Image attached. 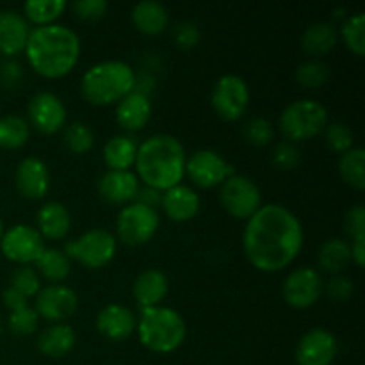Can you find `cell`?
<instances>
[{"mask_svg":"<svg viewBox=\"0 0 365 365\" xmlns=\"http://www.w3.org/2000/svg\"><path fill=\"white\" fill-rule=\"evenodd\" d=\"M303 246L298 216L278 203L262 205L248 221L242 248L248 262L264 273H277L294 262Z\"/></svg>","mask_w":365,"mask_h":365,"instance_id":"cell-1","label":"cell"},{"mask_svg":"<svg viewBox=\"0 0 365 365\" xmlns=\"http://www.w3.org/2000/svg\"><path fill=\"white\" fill-rule=\"evenodd\" d=\"M24 52L36 73L61 78L73 70L81 57V38L66 25H41L31 31Z\"/></svg>","mask_w":365,"mask_h":365,"instance_id":"cell-2","label":"cell"},{"mask_svg":"<svg viewBox=\"0 0 365 365\" xmlns=\"http://www.w3.org/2000/svg\"><path fill=\"white\" fill-rule=\"evenodd\" d=\"M185 150L175 135L155 134L138 146L135 177L148 187L164 192L182 182L185 175Z\"/></svg>","mask_w":365,"mask_h":365,"instance_id":"cell-3","label":"cell"},{"mask_svg":"<svg viewBox=\"0 0 365 365\" xmlns=\"http://www.w3.org/2000/svg\"><path fill=\"white\" fill-rule=\"evenodd\" d=\"M134 68L123 61H102L86 70L81 81V93L91 106H110L134 91Z\"/></svg>","mask_w":365,"mask_h":365,"instance_id":"cell-4","label":"cell"},{"mask_svg":"<svg viewBox=\"0 0 365 365\" xmlns=\"http://www.w3.org/2000/svg\"><path fill=\"white\" fill-rule=\"evenodd\" d=\"M135 330H138L141 344L150 351L160 353V355L177 351L184 344L185 334H187L185 321L180 312L160 305L143 310Z\"/></svg>","mask_w":365,"mask_h":365,"instance_id":"cell-5","label":"cell"},{"mask_svg":"<svg viewBox=\"0 0 365 365\" xmlns=\"http://www.w3.org/2000/svg\"><path fill=\"white\" fill-rule=\"evenodd\" d=\"M278 125L287 141H307L324 130L328 125V110L317 100H294L282 110Z\"/></svg>","mask_w":365,"mask_h":365,"instance_id":"cell-6","label":"cell"},{"mask_svg":"<svg viewBox=\"0 0 365 365\" xmlns=\"http://www.w3.org/2000/svg\"><path fill=\"white\" fill-rule=\"evenodd\" d=\"M70 260H77L89 269L106 267L118 252L116 237L109 230L93 228L78 239L66 242L63 250Z\"/></svg>","mask_w":365,"mask_h":365,"instance_id":"cell-7","label":"cell"},{"mask_svg":"<svg viewBox=\"0 0 365 365\" xmlns=\"http://www.w3.org/2000/svg\"><path fill=\"white\" fill-rule=\"evenodd\" d=\"M159 227V212L135 202L125 205L116 217V234L127 246L146 245L155 237Z\"/></svg>","mask_w":365,"mask_h":365,"instance_id":"cell-8","label":"cell"},{"mask_svg":"<svg viewBox=\"0 0 365 365\" xmlns=\"http://www.w3.org/2000/svg\"><path fill=\"white\" fill-rule=\"evenodd\" d=\"M220 200L223 209L235 220L248 221L262 207V192L255 182L237 173L221 184Z\"/></svg>","mask_w":365,"mask_h":365,"instance_id":"cell-9","label":"cell"},{"mask_svg":"<svg viewBox=\"0 0 365 365\" xmlns=\"http://www.w3.org/2000/svg\"><path fill=\"white\" fill-rule=\"evenodd\" d=\"M214 110L227 121H237L250 106V88L245 78L228 73L217 78L210 96Z\"/></svg>","mask_w":365,"mask_h":365,"instance_id":"cell-10","label":"cell"},{"mask_svg":"<svg viewBox=\"0 0 365 365\" xmlns=\"http://www.w3.org/2000/svg\"><path fill=\"white\" fill-rule=\"evenodd\" d=\"M185 175L200 189H210L235 175V168L214 150H198L185 160Z\"/></svg>","mask_w":365,"mask_h":365,"instance_id":"cell-11","label":"cell"},{"mask_svg":"<svg viewBox=\"0 0 365 365\" xmlns=\"http://www.w3.org/2000/svg\"><path fill=\"white\" fill-rule=\"evenodd\" d=\"M45 248L46 246L39 232L29 225H14L9 230L4 232L2 241H0L4 257L20 266L36 262Z\"/></svg>","mask_w":365,"mask_h":365,"instance_id":"cell-12","label":"cell"},{"mask_svg":"<svg viewBox=\"0 0 365 365\" xmlns=\"http://www.w3.org/2000/svg\"><path fill=\"white\" fill-rule=\"evenodd\" d=\"M323 277L314 267H298L287 274L282 287L285 303L292 309H309L323 294Z\"/></svg>","mask_w":365,"mask_h":365,"instance_id":"cell-13","label":"cell"},{"mask_svg":"<svg viewBox=\"0 0 365 365\" xmlns=\"http://www.w3.org/2000/svg\"><path fill=\"white\" fill-rule=\"evenodd\" d=\"M32 127L43 134H57L66 127V106L52 91H39L31 98L27 107Z\"/></svg>","mask_w":365,"mask_h":365,"instance_id":"cell-14","label":"cell"},{"mask_svg":"<svg viewBox=\"0 0 365 365\" xmlns=\"http://www.w3.org/2000/svg\"><path fill=\"white\" fill-rule=\"evenodd\" d=\"M78 307V298L73 289L61 284H52L43 287L36 294V312L39 317L50 323H63L71 317Z\"/></svg>","mask_w":365,"mask_h":365,"instance_id":"cell-15","label":"cell"},{"mask_svg":"<svg viewBox=\"0 0 365 365\" xmlns=\"http://www.w3.org/2000/svg\"><path fill=\"white\" fill-rule=\"evenodd\" d=\"M337 351V339L331 331L312 328L299 339L294 356L298 365H331Z\"/></svg>","mask_w":365,"mask_h":365,"instance_id":"cell-16","label":"cell"},{"mask_svg":"<svg viewBox=\"0 0 365 365\" xmlns=\"http://www.w3.org/2000/svg\"><path fill=\"white\" fill-rule=\"evenodd\" d=\"M18 192L27 200H41L48 195L50 171L39 157H25L14 173Z\"/></svg>","mask_w":365,"mask_h":365,"instance_id":"cell-17","label":"cell"},{"mask_svg":"<svg viewBox=\"0 0 365 365\" xmlns=\"http://www.w3.org/2000/svg\"><path fill=\"white\" fill-rule=\"evenodd\" d=\"M141 182L134 171H106L98 180V195L110 205H128L138 196Z\"/></svg>","mask_w":365,"mask_h":365,"instance_id":"cell-18","label":"cell"},{"mask_svg":"<svg viewBox=\"0 0 365 365\" xmlns=\"http://www.w3.org/2000/svg\"><path fill=\"white\" fill-rule=\"evenodd\" d=\"M138 327L134 312L118 303L103 307L96 316V330L109 341H125L130 337Z\"/></svg>","mask_w":365,"mask_h":365,"instance_id":"cell-19","label":"cell"},{"mask_svg":"<svg viewBox=\"0 0 365 365\" xmlns=\"http://www.w3.org/2000/svg\"><path fill=\"white\" fill-rule=\"evenodd\" d=\"M31 24L16 11H0V53L14 57L21 53L31 34Z\"/></svg>","mask_w":365,"mask_h":365,"instance_id":"cell-20","label":"cell"},{"mask_svg":"<svg viewBox=\"0 0 365 365\" xmlns=\"http://www.w3.org/2000/svg\"><path fill=\"white\" fill-rule=\"evenodd\" d=\"M152 118V102L145 93L132 91L116 103V121L128 132H138L148 125Z\"/></svg>","mask_w":365,"mask_h":365,"instance_id":"cell-21","label":"cell"},{"mask_svg":"<svg viewBox=\"0 0 365 365\" xmlns=\"http://www.w3.org/2000/svg\"><path fill=\"white\" fill-rule=\"evenodd\" d=\"M160 207L170 220L182 223L192 220L200 212V196L189 185L178 184L163 192Z\"/></svg>","mask_w":365,"mask_h":365,"instance_id":"cell-22","label":"cell"},{"mask_svg":"<svg viewBox=\"0 0 365 365\" xmlns=\"http://www.w3.org/2000/svg\"><path fill=\"white\" fill-rule=\"evenodd\" d=\"M168 291H170L168 277L160 269H153V267L141 271L134 280V287H132L135 302L139 303L143 310L159 307L160 302L166 298Z\"/></svg>","mask_w":365,"mask_h":365,"instance_id":"cell-23","label":"cell"},{"mask_svg":"<svg viewBox=\"0 0 365 365\" xmlns=\"http://www.w3.org/2000/svg\"><path fill=\"white\" fill-rule=\"evenodd\" d=\"M36 225L39 235L52 241H61L68 235L71 228V216L70 210L59 202H46L43 203L41 209L38 210L36 216Z\"/></svg>","mask_w":365,"mask_h":365,"instance_id":"cell-24","label":"cell"},{"mask_svg":"<svg viewBox=\"0 0 365 365\" xmlns=\"http://www.w3.org/2000/svg\"><path fill=\"white\" fill-rule=\"evenodd\" d=\"M75 342H77V335L73 328L64 323H57L39 334L38 349L41 355L48 359H63L75 348Z\"/></svg>","mask_w":365,"mask_h":365,"instance_id":"cell-25","label":"cell"},{"mask_svg":"<svg viewBox=\"0 0 365 365\" xmlns=\"http://www.w3.org/2000/svg\"><path fill=\"white\" fill-rule=\"evenodd\" d=\"M132 24L139 32L146 36H157L166 31L168 16L166 7L157 0H143L132 7Z\"/></svg>","mask_w":365,"mask_h":365,"instance_id":"cell-26","label":"cell"},{"mask_svg":"<svg viewBox=\"0 0 365 365\" xmlns=\"http://www.w3.org/2000/svg\"><path fill=\"white\" fill-rule=\"evenodd\" d=\"M138 146L132 135H114L103 146V163L113 171H130L138 155Z\"/></svg>","mask_w":365,"mask_h":365,"instance_id":"cell-27","label":"cell"},{"mask_svg":"<svg viewBox=\"0 0 365 365\" xmlns=\"http://www.w3.org/2000/svg\"><path fill=\"white\" fill-rule=\"evenodd\" d=\"M351 262V245L344 239H328L317 252L319 269L328 274H339Z\"/></svg>","mask_w":365,"mask_h":365,"instance_id":"cell-28","label":"cell"},{"mask_svg":"<svg viewBox=\"0 0 365 365\" xmlns=\"http://www.w3.org/2000/svg\"><path fill=\"white\" fill-rule=\"evenodd\" d=\"M337 39L339 31L335 29V25L328 24V21H317L305 29L302 36V46L307 53L319 57L334 50Z\"/></svg>","mask_w":365,"mask_h":365,"instance_id":"cell-29","label":"cell"},{"mask_svg":"<svg viewBox=\"0 0 365 365\" xmlns=\"http://www.w3.org/2000/svg\"><path fill=\"white\" fill-rule=\"evenodd\" d=\"M36 267L50 284H61L70 277L71 260L63 250L45 248L36 260Z\"/></svg>","mask_w":365,"mask_h":365,"instance_id":"cell-30","label":"cell"},{"mask_svg":"<svg viewBox=\"0 0 365 365\" xmlns=\"http://www.w3.org/2000/svg\"><path fill=\"white\" fill-rule=\"evenodd\" d=\"M31 138V127L27 120L16 114L0 118V148L18 150L25 146Z\"/></svg>","mask_w":365,"mask_h":365,"instance_id":"cell-31","label":"cell"},{"mask_svg":"<svg viewBox=\"0 0 365 365\" xmlns=\"http://www.w3.org/2000/svg\"><path fill=\"white\" fill-rule=\"evenodd\" d=\"M339 173L342 180L351 187L364 191L365 189V152L362 148H351L342 153L339 159Z\"/></svg>","mask_w":365,"mask_h":365,"instance_id":"cell-32","label":"cell"},{"mask_svg":"<svg viewBox=\"0 0 365 365\" xmlns=\"http://www.w3.org/2000/svg\"><path fill=\"white\" fill-rule=\"evenodd\" d=\"M66 9L64 0H29L24 4V16L29 24H36V27L41 25L56 24L57 18Z\"/></svg>","mask_w":365,"mask_h":365,"instance_id":"cell-33","label":"cell"},{"mask_svg":"<svg viewBox=\"0 0 365 365\" xmlns=\"http://www.w3.org/2000/svg\"><path fill=\"white\" fill-rule=\"evenodd\" d=\"M341 38L344 45L351 50L355 56L362 57L365 53V14L362 11L353 13L342 21Z\"/></svg>","mask_w":365,"mask_h":365,"instance_id":"cell-34","label":"cell"},{"mask_svg":"<svg viewBox=\"0 0 365 365\" xmlns=\"http://www.w3.org/2000/svg\"><path fill=\"white\" fill-rule=\"evenodd\" d=\"M294 77L298 81V84L303 86V88L316 89L321 88L328 81V77H330V68L321 59H307L296 68Z\"/></svg>","mask_w":365,"mask_h":365,"instance_id":"cell-35","label":"cell"},{"mask_svg":"<svg viewBox=\"0 0 365 365\" xmlns=\"http://www.w3.org/2000/svg\"><path fill=\"white\" fill-rule=\"evenodd\" d=\"M63 139L68 150L73 153H88L95 145V134L91 127L81 121L70 123L63 128Z\"/></svg>","mask_w":365,"mask_h":365,"instance_id":"cell-36","label":"cell"},{"mask_svg":"<svg viewBox=\"0 0 365 365\" xmlns=\"http://www.w3.org/2000/svg\"><path fill=\"white\" fill-rule=\"evenodd\" d=\"M324 141L334 153H346L355 148V135L344 121H334L324 127Z\"/></svg>","mask_w":365,"mask_h":365,"instance_id":"cell-37","label":"cell"},{"mask_svg":"<svg viewBox=\"0 0 365 365\" xmlns=\"http://www.w3.org/2000/svg\"><path fill=\"white\" fill-rule=\"evenodd\" d=\"M14 291L20 292L25 298H36L41 291V280H39L38 271L32 269L31 266H20L11 273V285Z\"/></svg>","mask_w":365,"mask_h":365,"instance_id":"cell-38","label":"cell"},{"mask_svg":"<svg viewBox=\"0 0 365 365\" xmlns=\"http://www.w3.org/2000/svg\"><path fill=\"white\" fill-rule=\"evenodd\" d=\"M245 138L250 145L253 146H267L269 143H273L274 139V128L266 118L255 116L252 120L246 121L245 125Z\"/></svg>","mask_w":365,"mask_h":365,"instance_id":"cell-39","label":"cell"},{"mask_svg":"<svg viewBox=\"0 0 365 365\" xmlns=\"http://www.w3.org/2000/svg\"><path fill=\"white\" fill-rule=\"evenodd\" d=\"M39 316L32 307H24V309H18L14 312L9 314V319H7V324H9V330L13 331L14 335H20V337H27V335H32L38 328Z\"/></svg>","mask_w":365,"mask_h":365,"instance_id":"cell-40","label":"cell"},{"mask_svg":"<svg viewBox=\"0 0 365 365\" xmlns=\"http://www.w3.org/2000/svg\"><path fill=\"white\" fill-rule=\"evenodd\" d=\"M299 159H302V153H299V148L296 146V143L291 141H282L277 143L273 148V164L282 171H291L294 170L299 164Z\"/></svg>","mask_w":365,"mask_h":365,"instance_id":"cell-41","label":"cell"},{"mask_svg":"<svg viewBox=\"0 0 365 365\" xmlns=\"http://www.w3.org/2000/svg\"><path fill=\"white\" fill-rule=\"evenodd\" d=\"M109 4L106 0H75L71 4V9L77 14L81 20L86 21H95L100 20V18L106 14Z\"/></svg>","mask_w":365,"mask_h":365,"instance_id":"cell-42","label":"cell"},{"mask_svg":"<svg viewBox=\"0 0 365 365\" xmlns=\"http://www.w3.org/2000/svg\"><path fill=\"white\" fill-rule=\"evenodd\" d=\"M327 294L331 302H348L349 298L355 292V284H353L351 278L342 277V274H335L330 282L327 284Z\"/></svg>","mask_w":365,"mask_h":365,"instance_id":"cell-43","label":"cell"},{"mask_svg":"<svg viewBox=\"0 0 365 365\" xmlns=\"http://www.w3.org/2000/svg\"><path fill=\"white\" fill-rule=\"evenodd\" d=\"M173 41L175 45L184 50L195 48L200 43V29L192 21H182L173 29Z\"/></svg>","mask_w":365,"mask_h":365,"instance_id":"cell-44","label":"cell"},{"mask_svg":"<svg viewBox=\"0 0 365 365\" xmlns=\"http://www.w3.org/2000/svg\"><path fill=\"white\" fill-rule=\"evenodd\" d=\"M346 234L351 237V241L356 239H365V207L364 205H353L351 209L346 212L344 217Z\"/></svg>","mask_w":365,"mask_h":365,"instance_id":"cell-45","label":"cell"},{"mask_svg":"<svg viewBox=\"0 0 365 365\" xmlns=\"http://www.w3.org/2000/svg\"><path fill=\"white\" fill-rule=\"evenodd\" d=\"M134 202L157 210V207H159L160 202H163V192L157 191V189L153 187H148V185H141Z\"/></svg>","mask_w":365,"mask_h":365,"instance_id":"cell-46","label":"cell"},{"mask_svg":"<svg viewBox=\"0 0 365 365\" xmlns=\"http://www.w3.org/2000/svg\"><path fill=\"white\" fill-rule=\"evenodd\" d=\"M21 77V68L20 64L14 63V61H4L0 64V82L4 86H11L14 82H18V78Z\"/></svg>","mask_w":365,"mask_h":365,"instance_id":"cell-47","label":"cell"},{"mask_svg":"<svg viewBox=\"0 0 365 365\" xmlns=\"http://www.w3.org/2000/svg\"><path fill=\"white\" fill-rule=\"evenodd\" d=\"M2 302L4 305H6V309H9V312H14V310L24 309V307L29 305L27 298L21 296L18 291H14L13 287H7L6 291L2 292Z\"/></svg>","mask_w":365,"mask_h":365,"instance_id":"cell-48","label":"cell"},{"mask_svg":"<svg viewBox=\"0 0 365 365\" xmlns=\"http://www.w3.org/2000/svg\"><path fill=\"white\" fill-rule=\"evenodd\" d=\"M351 245V262L362 267L365 264V239H356L349 242Z\"/></svg>","mask_w":365,"mask_h":365,"instance_id":"cell-49","label":"cell"},{"mask_svg":"<svg viewBox=\"0 0 365 365\" xmlns=\"http://www.w3.org/2000/svg\"><path fill=\"white\" fill-rule=\"evenodd\" d=\"M4 221H2V217H0V241H2V235H4Z\"/></svg>","mask_w":365,"mask_h":365,"instance_id":"cell-50","label":"cell"},{"mask_svg":"<svg viewBox=\"0 0 365 365\" xmlns=\"http://www.w3.org/2000/svg\"><path fill=\"white\" fill-rule=\"evenodd\" d=\"M0 335H2V323H0Z\"/></svg>","mask_w":365,"mask_h":365,"instance_id":"cell-51","label":"cell"}]
</instances>
